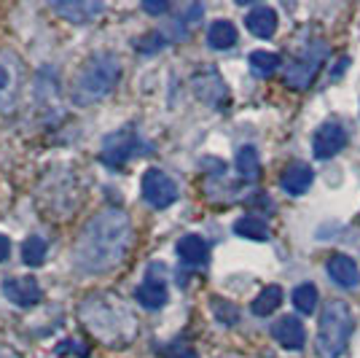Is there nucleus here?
<instances>
[{
  "label": "nucleus",
  "mask_w": 360,
  "mask_h": 358,
  "mask_svg": "<svg viewBox=\"0 0 360 358\" xmlns=\"http://www.w3.org/2000/svg\"><path fill=\"white\" fill-rule=\"evenodd\" d=\"M347 146V130L339 121H323L312 135V154L315 159H330Z\"/></svg>",
  "instance_id": "6e6552de"
},
{
  "label": "nucleus",
  "mask_w": 360,
  "mask_h": 358,
  "mask_svg": "<svg viewBox=\"0 0 360 358\" xmlns=\"http://www.w3.org/2000/svg\"><path fill=\"white\" fill-rule=\"evenodd\" d=\"M248 65H250V70H253L255 75L266 78V75H271L283 65V57L274 54V51H253V54L248 57Z\"/></svg>",
  "instance_id": "5701e85b"
},
{
  "label": "nucleus",
  "mask_w": 360,
  "mask_h": 358,
  "mask_svg": "<svg viewBox=\"0 0 360 358\" xmlns=\"http://www.w3.org/2000/svg\"><path fill=\"white\" fill-rule=\"evenodd\" d=\"M162 46H165V35H162V32H150V35L137 41V49H140V51H156V49H162Z\"/></svg>",
  "instance_id": "bb28decb"
},
{
  "label": "nucleus",
  "mask_w": 360,
  "mask_h": 358,
  "mask_svg": "<svg viewBox=\"0 0 360 358\" xmlns=\"http://www.w3.org/2000/svg\"><path fill=\"white\" fill-rule=\"evenodd\" d=\"M140 189H143V199L156 210L169 208V205L178 199V186H175V180L169 178L167 173H162V170H156V167L146 170Z\"/></svg>",
  "instance_id": "0eeeda50"
},
{
  "label": "nucleus",
  "mask_w": 360,
  "mask_h": 358,
  "mask_svg": "<svg viewBox=\"0 0 360 358\" xmlns=\"http://www.w3.org/2000/svg\"><path fill=\"white\" fill-rule=\"evenodd\" d=\"M51 8L62 14L68 22H75V25H86L91 22L97 14H103V3H84V0H68V3H51Z\"/></svg>",
  "instance_id": "2eb2a0df"
},
{
  "label": "nucleus",
  "mask_w": 360,
  "mask_h": 358,
  "mask_svg": "<svg viewBox=\"0 0 360 358\" xmlns=\"http://www.w3.org/2000/svg\"><path fill=\"white\" fill-rule=\"evenodd\" d=\"M148 146L137 137V132L132 130H119V132L108 135L105 143H103V162L110 167H121L127 159L140 156V154H148Z\"/></svg>",
  "instance_id": "423d86ee"
},
{
  "label": "nucleus",
  "mask_w": 360,
  "mask_h": 358,
  "mask_svg": "<svg viewBox=\"0 0 360 358\" xmlns=\"http://www.w3.org/2000/svg\"><path fill=\"white\" fill-rule=\"evenodd\" d=\"M207 44H210L212 49H218V51L231 49V46L237 44V27H234L231 22H226V19L212 22L210 30H207Z\"/></svg>",
  "instance_id": "6ab92c4d"
},
{
  "label": "nucleus",
  "mask_w": 360,
  "mask_h": 358,
  "mask_svg": "<svg viewBox=\"0 0 360 358\" xmlns=\"http://www.w3.org/2000/svg\"><path fill=\"white\" fill-rule=\"evenodd\" d=\"M234 232L240 237L255 240V242L269 240V226H266V221H261L258 216H242V218H237L234 221Z\"/></svg>",
  "instance_id": "412c9836"
},
{
  "label": "nucleus",
  "mask_w": 360,
  "mask_h": 358,
  "mask_svg": "<svg viewBox=\"0 0 360 358\" xmlns=\"http://www.w3.org/2000/svg\"><path fill=\"white\" fill-rule=\"evenodd\" d=\"M135 299L146 310H159L167 304V283L162 278H146L135 288Z\"/></svg>",
  "instance_id": "dca6fc26"
},
{
  "label": "nucleus",
  "mask_w": 360,
  "mask_h": 358,
  "mask_svg": "<svg viewBox=\"0 0 360 358\" xmlns=\"http://www.w3.org/2000/svg\"><path fill=\"white\" fill-rule=\"evenodd\" d=\"M326 269H328L330 280L336 285H342V288H355V285H360V269L355 264V259H349V256L333 254L328 259Z\"/></svg>",
  "instance_id": "f8f14e48"
},
{
  "label": "nucleus",
  "mask_w": 360,
  "mask_h": 358,
  "mask_svg": "<svg viewBox=\"0 0 360 358\" xmlns=\"http://www.w3.org/2000/svg\"><path fill=\"white\" fill-rule=\"evenodd\" d=\"M326 54H328V49H326L323 41H315V44L307 46L301 51V57H296L285 68V87H290V90L296 92L309 90V84L317 78L323 62H326Z\"/></svg>",
  "instance_id": "39448f33"
},
{
  "label": "nucleus",
  "mask_w": 360,
  "mask_h": 358,
  "mask_svg": "<svg viewBox=\"0 0 360 358\" xmlns=\"http://www.w3.org/2000/svg\"><path fill=\"white\" fill-rule=\"evenodd\" d=\"M355 331V318L349 304L342 299L326 302L320 313V326H317L315 350L320 358H339L349 345V337Z\"/></svg>",
  "instance_id": "7ed1b4c3"
},
{
  "label": "nucleus",
  "mask_w": 360,
  "mask_h": 358,
  "mask_svg": "<svg viewBox=\"0 0 360 358\" xmlns=\"http://www.w3.org/2000/svg\"><path fill=\"white\" fill-rule=\"evenodd\" d=\"M280 304H283V288H280V285H266V288L253 299L250 310H253V315H258V318H266V315L274 313Z\"/></svg>",
  "instance_id": "aec40b11"
},
{
  "label": "nucleus",
  "mask_w": 360,
  "mask_h": 358,
  "mask_svg": "<svg viewBox=\"0 0 360 358\" xmlns=\"http://www.w3.org/2000/svg\"><path fill=\"white\" fill-rule=\"evenodd\" d=\"M81 321L89 328L91 337H97L100 342L110 345H127L137 334L135 318L132 313L121 304L119 297L110 294H91L81 304Z\"/></svg>",
  "instance_id": "f03ea898"
},
{
  "label": "nucleus",
  "mask_w": 360,
  "mask_h": 358,
  "mask_svg": "<svg viewBox=\"0 0 360 358\" xmlns=\"http://www.w3.org/2000/svg\"><path fill=\"white\" fill-rule=\"evenodd\" d=\"M178 358H196L194 353H183V356H178Z\"/></svg>",
  "instance_id": "7c9ffc66"
},
{
  "label": "nucleus",
  "mask_w": 360,
  "mask_h": 358,
  "mask_svg": "<svg viewBox=\"0 0 360 358\" xmlns=\"http://www.w3.org/2000/svg\"><path fill=\"white\" fill-rule=\"evenodd\" d=\"M46 240L38 237V235H32V237L25 240V245H22V259H25V264L27 267H41L46 259Z\"/></svg>",
  "instance_id": "393cba45"
},
{
  "label": "nucleus",
  "mask_w": 360,
  "mask_h": 358,
  "mask_svg": "<svg viewBox=\"0 0 360 358\" xmlns=\"http://www.w3.org/2000/svg\"><path fill=\"white\" fill-rule=\"evenodd\" d=\"M119 75H121V62L116 54H110V51L94 54V57L81 68V73L75 75L73 100L81 105L103 100L108 92L116 87Z\"/></svg>",
  "instance_id": "20e7f679"
},
{
  "label": "nucleus",
  "mask_w": 360,
  "mask_h": 358,
  "mask_svg": "<svg viewBox=\"0 0 360 358\" xmlns=\"http://www.w3.org/2000/svg\"><path fill=\"white\" fill-rule=\"evenodd\" d=\"M143 8H146L148 14H165V11H169V3H165V0H159V3L146 0V3H143Z\"/></svg>",
  "instance_id": "cd10ccee"
},
{
  "label": "nucleus",
  "mask_w": 360,
  "mask_h": 358,
  "mask_svg": "<svg viewBox=\"0 0 360 358\" xmlns=\"http://www.w3.org/2000/svg\"><path fill=\"white\" fill-rule=\"evenodd\" d=\"M0 358H19L14 350H8V347H0Z\"/></svg>",
  "instance_id": "c756f323"
},
{
  "label": "nucleus",
  "mask_w": 360,
  "mask_h": 358,
  "mask_svg": "<svg viewBox=\"0 0 360 358\" xmlns=\"http://www.w3.org/2000/svg\"><path fill=\"white\" fill-rule=\"evenodd\" d=\"M312 178H315V173H312L309 164L290 162L285 170H283L280 183H283V189H285L290 197H301V195H307V189L312 186Z\"/></svg>",
  "instance_id": "4468645a"
},
{
  "label": "nucleus",
  "mask_w": 360,
  "mask_h": 358,
  "mask_svg": "<svg viewBox=\"0 0 360 358\" xmlns=\"http://www.w3.org/2000/svg\"><path fill=\"white\" fill-rule=\"evenodd\" d=\"M245 27L253 32L255 38H271L277 32V11L269 6H255L253 11L245 16Z\"/></svg>",
  "instance_id": "f3484780"
},
{
  "label": "nucleus",
  "mask_w": 360,
  "mask_h": 358,
  "mask_svg": "<svg viewBox=\"0 0 360 358\" xmlns=\"http://www.w3.org/2000/svg\"><path fill=\"white\" fill-rule=\"evenodd\" d=\"M11 254V240L6 237V235H0V261H6Z\"/></svg>",
  "instance_id": "c85d7f7f"
},
{
  "label": "nucleus",
  "mask_w": 360,
  "mask_h": 358,
  "mask_svg": "<svg viewBox=\"0 0 360 358\" xmlns=\"http://www.w3.org/2000/svg\"><path fill=\"white\" fill-rule=\"evenodd\" d=\"M317 285L315 283H301L293 288V304H296V310L304 315H312L317 307Z\"/></svg>",
  "instance_id": "b1692460"
},
{
  "label": "nucleus",
  "mask_w": 360,
  "mask_h": 358,
  "mask_svg": "<svg viewBox=\"0 0 360 358\" xmlns=\"http://www.w3.org/2000/svg\"><path fill=\"white\" fill-rule=\"evenodd\" d=\"M19 92V65L14 57L0 51V108L8 111V105H14V97Z\"/></svg>",
  "instance_id": "ddd939ff"
},
{
  "label": "nucleus",
  "mask_w": 360,
  "mask_h": 358,
  "mask_svg": "<svg viewBox=\"0 0 360 358\" xmlns=\"http://www.w3.org/2000/svg\"><path fill=\"white\" fill-rule=\"evenodd\" d=\"M271 337L283 345L285 350H301L304 342H307V328H304V323H301L299 318L285 315V318H280L271 326Z\"/></svg>",
  "instance_id": "9b49d317"
},
{
  "label": "nucleus",
  "mask_w": 360,
  "mask_h": 358,
  "mask_svg": "<svg viewBox=\"0 0 360 358\" xmlns=\"http://www.w3.org/2000/svg\"><path fill=\"white\" fill-rule=\"evenodd\" d=\"M207 242L199 237V235H186V237H180L178 242V256L183 264H191V267H199V264H205L207 261Z\"/></svg>",
  "instance_id": "a211bd4d"
},
{
  "label": "nucleus",
  "mask_w": 360,
  "mask_h": 358,
  "mask_svg": "<svg viewBox=\"0 0 360 358\" xmlns=\"http://www.w3.org/2000/svg\"><path fill=\"white\" fill-rule=\"evenodd\" d=\"M237 173L245 180H258L261 178V159H258V151L253 146H242L237 151Z\"/></svg>",
  "instance_id": "4be33fe9"
},
{
  "label": "nucleus",
  "mask_w": 360,
  "mask_h": 358,
  "mask_svg": "<svg viewBox=\"0 0 360 358\" xmlns=\"http://www.w3.org/2000/svg\"><path fill=\"white\" fill-rule=\"evenodd\" d=\"M132 242V224L121 210H103L86 221L73 245L75 269L86 275H103L119 267Z\"/></svg>",
  "instance_id": "f257e3e1"
},
{
  "label": "nucleus",
  "mask_w": 360,
  "mask_h": 358,
  "mask_svg": "<svg viewBox=\"0 0 360 358\" xmlns=\"http://www.w3.org/2000/svg\"><path fill=\"white\" fill-rule=\"evenodd\" d=\"M210 304H212L215 318H218L224 326H234V323L240 321V310H237V304H231V302H226V299H221V297H212Z\"/></svg>",
  "instance_id": "a878e982"
},
{
  "label": "nucleus",
  "mask_w": 360,
  "mask_h": 358,
  "mask_svg": "<svg viewBox=\"0 0 360 358\" xmlns=\"http://www.w3.org/2000/svg\"><path fill=\"white\" fill-rule=\"evenodd\" d=\"M194 92L202 103L212 105L218 111H224L226 100H229V92H226V84L221 81V75L215 70H207V73H199L194 78Z\"/></svg>",
  "instance_id": "9d476101"
},
{
  "label": "nucleus",
  "mask_w": 360,
  "mask_h": 358,
  "mask_svg": "<svg viewBox=\"0 0 360 358\" xmlns=\"http://www.w3.org/2000/svg\"><path fill=\"white\" fill-rule=\"evenodd\" d=\"M3 297L19 307H32L44 299V291L35 278H6L3 280Z\"/></svg>",
  "instance_id": "1a4fd4ad"
}]
</instances>
